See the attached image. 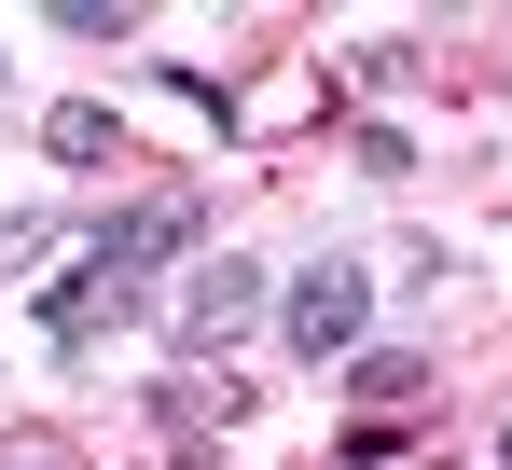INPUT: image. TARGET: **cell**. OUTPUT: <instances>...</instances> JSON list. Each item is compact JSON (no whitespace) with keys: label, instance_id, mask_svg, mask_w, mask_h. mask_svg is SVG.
Instances as JSON below:
<instances>
[{"label":"cell","instance_id":"obj_3","mask_svg":"<svg viewBox=\"0 0 512 470\" xmlns=\"http://www.w3.org/2000/svg\"><path fill=\"white\" fill-rule=\"evenodd\" d=\"M194 235H208V194H194V180H167V194L111 208V222L84 235V263H97V277H125V291H153L167 263H194Z\"/></svg>","mask_w":512,"mask_h":470},{"label":"cell","instance_id":"obj_9","mask_svg":"<svg viewBox=\"0 0 512 470\" xmlns=\"http://www.w3.org/2000/svg\"><path fill=\"white\" fill-rule=\"evenodd\" d=\"M0 470H70V443H0Z\"/></svg>","mask_w":512,"mask_h":470},{"label":"cell","instance_id":"obj_6","mask_svg":"<svg viewBox=\"0 0 512 470\" xmlns=\"http://www.w3.org/2000/svg\"><path fill=\"white\" fill-rule=\"evenodd\" d=\"M42 153H56V166H111V153H125L111 97H56V111H42Z\"/></svg>","mask_w":512,"mask_h":470},{"label":"cell","instance_id":"obj_2","mask_svg":"<svg viewBox=\"0 0 512 470\" xmlns=\"http://www.w3.org/2000/svg\"><path fill=\"white\" fill-rule=\"evenodd\" d=\"M250 318H277V277H263L250 249H222V263H180V291H167V346H180V360H222Z\"/></svg>","mask_w":512,"mask_h":470},{"label":"cell","instance_id":"obj_4","mask_svg":"<svg viewBox=\"0 0 512 470\" xmlns=\"http://www.w3.org/2000/svg\"><path fill=\"white\" fill-rule=\"evenodd\" d=\"M42 346H56V360H84L97 332H125V318H139V291H125V277H97V263H70V277H42Z\"/></svg>","mask_w":512,"mask_h":470},{"label":"cell","instance_id":"obj_5","mask_svg":"<svg viewBox=\"0 0 512 470\" xmlns=\"http://www.w3.org/2000/svg\"><path fill=\"white\" fill-rule=\"evenodd\" d=\"M236 401H250V388H236V374H222V388H208V360H180L167 388H153V429H167L180 457H208V443H222V429H236Z\"/></svg>","mask_w":512,"mask_h":470},{"label":"cell","instance_id":"obj_7","mask_svg":"<svg viewBox=\"0 0 512 470\" xmlns=\"http://www.w3.org/2000/svg\"><path fill=\"white\" fill-rule=\"evenodd\" d=\"M416 388H429V360H416V346H360V360H346V401H360V415H402Z\"/></svg>","mask_w":512,"mask_h":470},{"label":"cell","instance_id":"obj_1","mask_svg":"<svg viewBox=\"0 0 512 470\" xmlns=\"http://www.w3.org/2000/svg\"><path fill=\"white\" fill-rule=\"evenodd\" d=\"M360 332H374V277L360 263H305V277H277V346L305 360V374H333V360H360Z\"/></svg>","mask_w":512,"mask_h":470},{"label":"cell","instance_id":"obj_10","mask_svg":"<svg viewBox=\"0 0 512 470\" xmlns=\"http://www.w3.org/2000/svg\"><path fill=\"white\" fill-rule=\"evenodd\" d=\"M499 470H512V415H499Z\"/></svg>","mask_w":512,"mask_h":470},{"label":"cell","instance_id":"obj_8","mask_svg":"<svg viewBox=\"0 0 512 470\" xmlns=\"http://www.w3.org/2000/svg\"><path fill=\"white\" fill-rule=\"evenodd\" d=\"M56 28H70V42H125L139 14H125V0H56Z\"/></svg>","mask_w":512,"mask_h":470}]
</instances>
